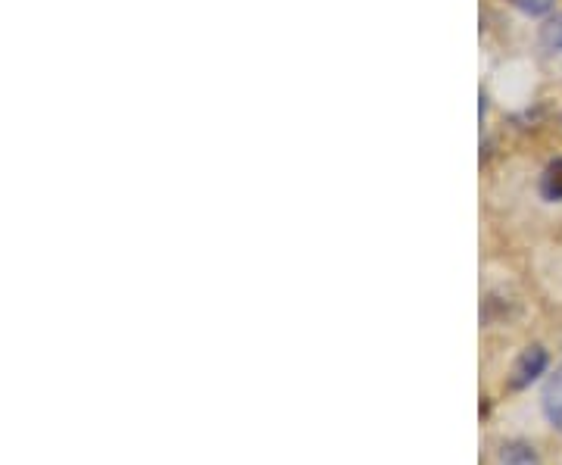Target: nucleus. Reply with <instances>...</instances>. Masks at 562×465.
Returning <instances> with one entry per match:
<instances>
[{"label": "nucleus", "mask_w": 562, "mask_h": 465, "mask_svg": "<svg viewBox=\"0 0 562 465\" xmlns=\"http://www.w3.org/2000/svg\"><path fill=\"white\" fill-rule=\"evenodd\" d=\"M544 369H547V350L544 347L522 350V356L513 366V375H509V387H513V391H522V387H528L538 375H544Z\"/></svg>", "instance_id": "1"}, {"label": "nucleus", "mask_w": 562, "mask_h": 465, "mask_svg": "<svg viewBox=\"0 0 562 465\" xmlns=\"http://www.w3.org/2000/svg\"><path fill=\"white\" fill-rule=\"evenodd\" d=\"M544 412L556 431H562V366H556V372L547 378L544 384V394H541Z\"/></svg>", "instance_id": "2"}, {"label": "nucleus", "mask_w": 562, "mask_h": 465, "mask_svg": "<svg viewBox=\"0 0 562 465\" xmlns=\"http://www.w3.org/2000/svg\"><path fill=\"white\" fill-rule=\"evenodd\" d=\"M541 194L547 200H562V160H553L541 175Z\"/></svg>", "instance_id": "3"}, {"label": "nucleus", "mask_w": 562, "mask_h": 465, "mask_svg": "<svg viewBox=\"0 0 562 465\" xmlns=\"http://www.w3.org/2000/svg\"><path fill=\"white\" fill-rule=\"evenodd\" d=\"M500 465H541V459L525 444H509L500 453Z\"/></svg>", "instance_id": "4"}, {"label": "nucleus", "mask_w": 562, "mask_h": 465, "mask_svg": "<svg viewBox=\"0 0 562 465\" xmlns=\"http://www.w3.org/2000/svg\"><path fill=\"white\" fill-rule=\"evenodd\" d=\"M513 4L525 13V16H544L553 10L556 0H513Z\"/></svg>", "instance_id": "5"}, {"label": "nucleus", "mask_w": 562, "mask_h": 465, "mask_svg": "<svg viewBox=\"0 0 562 465\" xmlns=\"http://www.w3.org/2000/svg\"><path fill=\"white\" fill-rule=\"evenodd\" d=\"M559 44H562V32H559Z\"/></svg>", "instance_id": "6"}]
</instances>
